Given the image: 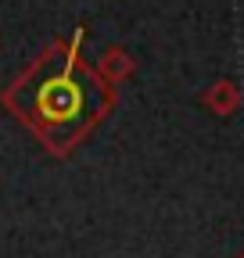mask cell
<instances>
[{
  "mask_svg": "<svg viewBox=\"0 0 244 258\" xmlns=\"http://www.w3.org/2000/svg\"><path fill=\"white\" fill-rule=\"evenodd\" d=\"M133 72H137V57H133L130 50H122V47H104V50H101V57H97V76H101L111 90H118L122 83H130Z\"/></svg>",
  "mask_w": 244,
  "mask_h": 258,
  "instance_id": "7a4b0ae2",
  "label": "cell"
},
{
  "mask_svg": "<svg viewBox=\"0 0 244 258\" xmlns=\"http://www.w3.org/2000/svg\"><path fill=\"white\" fill-rule=\"evenodd\" d=\"M237 258H244V254H237Z\"/></svg>",
  "mask_w": 244,
  "mask_h": 258,
  "instance_id": "277c9868",
  "label": "cell"
},
{
  "mask_svg": "<svg viewBox=\"0 0 244 258\" xmlns=\"http://www.w3.org/2000/svg\"><path fill=\"white\" fill-rule=\"evenodd\" d=\"M83 40V25L72 29L69 40H50L0 90V108L25 125L50 158H72L118 101V90L97 76L94 61H86Z\"/></svg>",
  "mask_w": 244,
  "mask_h": 258,
  "instance_id": "6da1fadb",
  "label": "cell"
},
{
  "mask_svg": "<svg viewBox=\"0 0 244 258\" xmlns=\"http://www.w3.org/2000/svg\"><path fill=\"white\" fill-rule=\"evenodd\" d=\"M201 104L212 111V115H219V118H230V115H237L240 111V86L233 83V79H216L205 93H201Z\"/></svg>",
  "mask_w": 244,
  "mask_h": 258,
  "instance_id": "3957f363",
  "label": "cell"
}]
</instances>
